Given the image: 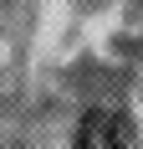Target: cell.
Listing matches in <instances>:
<instances>
[{
    "label": "cell",
    "mask_w": 143,
    "mask_h": 149,
    "mask_svg": "<svg viewBox=\"0 0 143 149\" xmlns=\"http://www.w3.org/2000/svg\"><path fill=\"white\" fill-rule=\"evenodd\" d=\"M77 149H133V123L118 108H92L77 123Z\"/></svg>",
    "instance_id": "cell-1"
}]
</instances>
